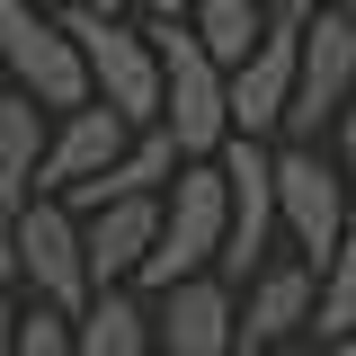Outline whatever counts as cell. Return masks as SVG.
Segmentation results:
<instances>
[{
    "label": "cell",
    "mask_w": 356,
    "mask_h": 356,
    "mask_svg": "<svg viewBox=\"0 0 356 356\" xmlns=\"http://www.w3.org/2000/svg\"><path fill=\"white\" fill-rule=\"evenodd\" d=\"M152 241H161V196H134V205H98V214H81L89 294L134 285V276H143V259H152Z\"/></svg>",
    "instance_id": "cell-13"
},
{
    "label": "cell",
    "mask_w": 356,
    "mask_h": 356,
    "mask_svg": "<svg viewBox=\"0 0 356 356\" xmlns=\"http://www.w3.org/2000/svg\"><path fill=\"white\" fill-rule=\"evenodd\" d=\"M9 330H18V285H9V267H0V356H9Z\"/></svg>",
    "instance_id": "cell-21"
},
{
    "label": "cell",
    "mask_w": 356,
    "mask_h": 356,
    "mask_svg": "<svg viewBox=\"0 0 356 356\" xmlns=\"http://www.w3.org/2000/svg\"><path fill=\"white\" fill-rule=\"evenodd\" d=\"M232 303H241V356H285V348L312 330V312H321V276H312L303 259L276 250Z\"/></svg>",
    "instance_id": "cell-9"
},
{
    "label": "cell",
    "mask_w": 356,
    "mask_h": 356,
    "mask_svg": "<svg viewBox=\"0 0 356 356\" xmlns=\"http://www.w3.org/2000/svg\"><path fill=\"white\" fill-rule=\"evenodd\" d=\"M63 36L81 44L89 107H107L125 134L161 125V54H152V27H143V18H125V9H72Z\"/></svg>",
    "instance_id": "cell-1"
},
{
    "label": "cell",
    "mask_w": 356,
    "mask_h": 356,
    "mask_svg": "<svg viewBox=\"0 0 356 356\" xmlns=\"http://www.w3.org/2000/svg\"><path fill=\"white\" fill-rule=\"evenodd\" d=\"M0 89H9V72H0Z\"/></svg>",
    "instance_id": "cell-26"
},
{
    "label": "cell",
    "mask_w": 356,
    "mask_h": 356,
    "mask_svg": "<svg viewBox=\"0 0 356 356\" xmlns=\"http://www.w3.org/2000/svg\"><path fill=\"white\" fill-rule=\"evenodd\" d=\"M152 356H241V303L222 276L170 285L152 303Z\"/></svg>",
    "instance_id": "cell-10"
},
{
    "label": "cell",
    "mask_w": 356,
    "mask_h": 356,
    "mask_svg": "<svg viewBox=\"0 0 356 356\" xmlns=\"http://www.w3.org/2000/svg\"><path fill=\"white\" fill-rule=\"evenodd\" d=\"M312 356H356V339H312Z\"/></svg>",
    "instance_id": "cell-24"
},
{
    "label": "cell",
    "mask_w": 356,
    "mask_h": 356,
    "mask_svg": "<svg viewBox=\"0 0 356 356\" xmlns=\"http://www.w3.org/2000/svg\"><path fill=\"white\" fill-rule=\"evenodd\" d=\"M44 116L36 98H18V89H0V205L18 214V205H36V170H44Z\"/></svg>",
    "instance_id": "cell-14"
},
{
    "label": "cell",
    "mask_w": 356,
    "mask_h": 356,
    "mask_svg": "<svg viewBox=\"0 0 356 356\" xmlns=\"http://www.w3.org/2000/svg\"><path fill=\"white\" fill-rule=\"evenodd\" d=\"M0 267H9V205H0Z\"/></svg>",
    "instance_id": "cell-25"
},
{
    "label": "cell",
    "mask_w": 356,
    "mask_h": 356,
    "mask_svg": "<svg viewBox=\"0 0 356 356\" xmlns=\"http://www.w3.org/2000/svg\"><path fill=\"white\" fill-rule=\"evenodd\" d=\"M321 9H330V18H339V27L356 36V0H321Z\"/></svg>",
    "instance_id": "cell-23"
},
{
    "label": "cell",
    "mask_w": 356,
    "mask_h": 356,
    "mask_svg": "<svg viewBox=\"0 0 356 356\" xmlns=\"http://www.w3.org/2000/svg\"><path fill=\"white\" fill-rule=\"evenodd\" d=\"M152 54H161V134L178 143V161H214L232 143V72L187 27H152Z\"/></svg>",
    "instance_id": "cell-4"
},
{
    "label": "cell",
    "mask_w": 356,
    "mask_h": 356,
    "mask_svg": "<svg viewBox=\"0 0 356 356\" xmlns=\"http://www.w3.org/2000/svg\"><path fill=\"white\" fill-rule=\"evenodd\" d=\"M134 134L107 116V107H72V116H54V134H44V170H36V196H54V205H72L89 178L116 170V152H125Z\"/></svg>",
    "instance_id": "cell-12"
},
{
    "label": "cell",
    "mask_w": 356,
    "mask_h": 356,
    "mask_svg": "<svg viewBox=\"0 0 356 356\" xmlns=\"http://www.w3.org/2000/svg\"><path fill=\"white\" fill-rule=\"evenodd\" d=\"M36 9H54V18H72V9H107V0H36Z\"/></svg>",
    "instance_id": "cell-22"
},
{
    "label": "cell",
    "mask_w": 356,
    "mask_h": 356,
    "mask_svg": "<svg viewBox=\"0 0 356 356\" xmlns=\"http://www.w3.org/2000/svg\"><path fill=\"white\" fill-rule=\"evenodd\" d=\"M294 44H303V27H267V36L232 63V134H241V143H276V134H285V107H294Z\"/></svg>",
    "instance_id": "cell-11"
},
{
    "label": "cell",
    "mask_w": 356,
    "mask_h": 356,
    "mask_svg": "<svg viewBox=\"0 0 356 356\" xmlns=\"http://www.w3.org/2000/svg\"><path fill=\"white\" fill-rule=\"evenodd\" d=\"M187 36H196L222 72H232V63L267 36V9H259V0H187Z\"/></svg>",
    "instance_id": "cell-16"
},
{
    "label": "cell",
    "mask_w": 356,
    "mask_h": 356,
    "mask_svg": "<svg viewBox=\"0 0 356 356\" xmlns=\"http://www.w3.org/2000/svg\"><path fill=\"white\" fill-rule=\"evenodd\" d=\"M9 285H18V303H44V312H89V250H81V214L72 205H18L9 214Z\"/></svg>",
    "instance_id": "cell-5"
},
{
    "label": "cell",
    "mask_w": 356,
    "mask_h": 356,
    "mask_svg": "<svg viewBox=\"0 0 356 356\" xmlns=\"http://www.w3.org/2000/svg\"><path fill=\"white\" fill-rule=\"evenodd\" d=\"M0 72L18 98H36L44 116H72L89 107V72H81V44L63 36V18L36 9V0H0Z\"/></svg>",
    "instance_id": "cell-6"
},
{
    "label": "cell",
    "mask_w": 356,
    "mask_h": 356,
    "mask_svg": "<svg viewBox=\"0 0 356 356\" xmlns=\"http://www.w3.org/2000/svg\"><path fill=\"white\" fill-rule=\"evenodd\" d=\"M214 170H222V205H232V232H222V285L241 294L250 276H259L267 259H276V143H222L214 152Z\"/></svg>",
    "instance_id": "cell-7"
},
{
    "label": "cell",
    "mask_w": 356,
    "mask_h": 356,
    "mask_svg": "<svg viewBox=\"0 0 356 356\" xmlns=\"http://www.w3.org/2000/svg\"><path fill=\"white\" fill-rule=\"evenodd\" d=\"M321 152L339 161V178H348V205H356V107H348V116H339V134H330Z\"/></svg>",
    "instance_id": "cell-19"
},
{
    "label": "cell",
    "mask_w": 356,
    "mask_h": 356,
    "mask_svg": "<svg viewBox=\"0 0 356 356\" xmlns=\"http://www.w3.org/2000/svg\"><path fill=\"white\" fill-rule=\"evenodd\" d=\"M356 205H348V178L330 152H303V143H276V250L303 259L312 276L348 250Z\"/></svg>",
    "instance_id": "cell-3"
},
{
    "label": "cell",
    "mask_w": 356,
    "mask_h": 356,
    "mask_svg": "<svg viewBox=\"0 0 356 356\" xmlns=\"http://www.w3.org/2000/svg\"><path fill=\"white\" fill-rule=\"evenodd\" d=\"M9 356H72V312L18 303V330H9Z\"/></svg>",
    "instance_id": "cell-18"
},
{
    "label": "cell",
    "mask_w": 356,
    "mask_h": 356,
    "mask_svg": "<svg viewBox=\"0 0 356 356\" xmlns=\"http://www.w3.org/2000/svg\"><path fill=\"white\" fill-rule=\"evenodd\" d=\"M348 107H356V36L321 9V18L303 27V44H294V107H285V134H276V143L321 152Z\"/></svg>",
    "instance_id": "cell-8"
},
{
    "label": "cell",
    "mask_w": 356,
    "mask_h": 356,
    "mask_svg": "<svg viewBox=\"0 0 356 356\" xmlns=\"http://www.w3.org/2000/svg\"><path fill=\"white\" fill-rule=\"evenodd\" d=\"M267 9V27H312V18H321V0H259Z\"/></svg>",
    "instance_id": "cell-20"
},
{
    "label": "cell",
    "mask_w": 356,
    "mask_h": 356,
    "mask_svg": "<svg viewBox=\"0 0 356 356\" xmlns=\"http://www.w3.org/2000/svg\"><path fill=\"white\" fill-rule=\"evenodd\" d=\"M312 339H356V232H348V250L321 267V312H312Z\"/></svg>",
    "instance_id": "cell-17"
},
{
    "label": "cell",
    "mask_w": 356,
    "mask_h": 356,
    "mask_svg": "<svg viewBox=\"0 0 356 356\" xmlns=\"http://www.w3.org/2000/svg\"><path fill=\"white\" fill-rule=\"evenodd\" d=\"M72 356H152V303L134 285L89 294V312L72 321Z\"/></svg>",
    "instance_id": "cell-15"
},
{
    "label": "cell",
    "mask_w": 356,
    "mask_h": 356,
    "mask_svg": "<svg viewBox=\"0 0 356 356\" xmlns=\"http://www.w3.org/2000/svg\"><path fill=\"white\" fill-rule=\"evenodd\" d=\"M222 232H232L222 170H214V161H187L178 187L161 196V241H152V259H143V276H134V294H143V303H161L170 285L214 276V267H222Z\"/></svg>",
    "instance_id": "cell-2"
}]
</instances>
